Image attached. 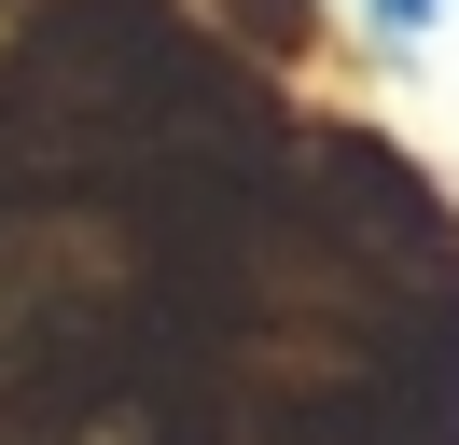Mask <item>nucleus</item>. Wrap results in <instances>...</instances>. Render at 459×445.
Here are the masks:
<instances>
[{
    "label": "nucleus",
    "mask_w": 459,
    "mask_h": 445,
    "mask_svg": "<svg viewBox=\"0 0 459 445\" xmlns=\"http://www.w3.org/2000/svg\"><path fill=\"white\" fill-rule=\"evenodd\" d=\"M376 14H390V28H431V0H376Z\"/></svg>",
    "instance_id": "nucleus-1"
}]
</instances>
